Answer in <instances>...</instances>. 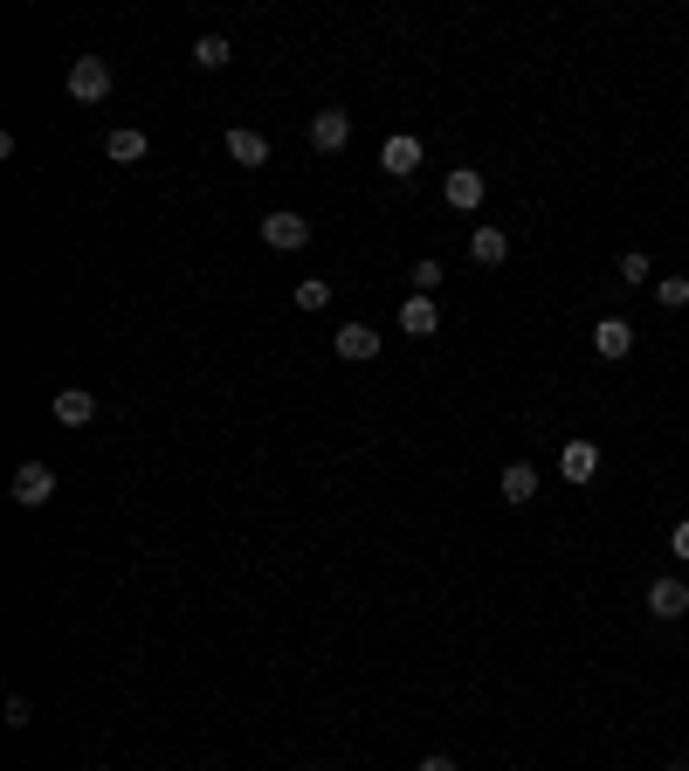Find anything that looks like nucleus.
Instances as JSON below:
<instances>
[{
  "instance_id": "9",
  "label": "nucleus",
  "mask_w": 689,
  "mask_h": 771,
  "mask_svg": "<svg viewBox=\"0 0 689 771\" xmlns=\"http://www.w3.org/2000/svg\"><path fill=\"white\" fill-rule=\"evenodd\" d=\"M56 421L63 427H90L97 421V393H90V386H63V393H56Z\"/></svg>"
},
{
  "instance_id": "18",
  "label": "nucleus",
  "mask_w": 689,
  "mask_h": 771,
  "mask_svg": "<svg viewBox=\"0 0 689 771\" xmlns=\"http://www.w3.org/2000/svg\"><path fill=\"white\" fill-rule=\"evenodd\" d=\"M621 282H634V290H648V282H655V262H648L642 248H627V255H621Z\"/></svg>"
},
{
  "instance_id": "10",
  "label": "nucleus",
  "mask_w": 689,
  "mask_h": 771,
  "mask_svg": "<svg viewBox=\"0 0 689 771\" xmlns=\"http://www.w3.org/2000/svg\"><path fill=\"white\" fill-rule=\"evenodd\" d=\"M400 331H407V338H435V331H442L435 297H407V303H400Z\"/></svg>"
},
{
  "instance_id": "1",
  "label": "nucleus",
  "mask_w": 689,
  "mask_h": 771,
  "mask_svg": "<svg viewBox=\"0 0 689 771\" xmlns=\"http://www.w3.org/2000/svg\"><path fill=\"white\" fill-rule=\"evenodd\" d=\"M69 97L76 104H104L111 97V63L104 56H76L69 63Z\"/></svg>"
},
{
  "instance_id": "15",
  "label": "nucleus",
  "mask_w": 689,
  "mask_h": 771,
  "mask_svg": "<svg viewBox=\"0 0 689 771\" xmlns=\"http://www.w3.org/2000/svg\"><path fill=\"white\" fill-rule=\"evenodd\" d=\"M538 496V469H531V461H510L503 469V503H531Z\"/></svg>"
},
{
  "instance_id": "5",
  "label": "nucleus",
  "mask_w": 689,
  "mask_h": 771,
  "mask_svg": "<svg viewBox=\"0 0 689 771\" xmlns=\"http://www.w3.org/2000/svg\"><path fill=\"white\" fill-rule=\"evenodd\" d=\"M442 200H448V208H463V214H476V208H482V172H476V166H455V172L442 179Z\"/></svg>"
},
{
  "instance_id": "3",
  "label": "nucleus",
  "mask_w": 689,
  "mask_h": 771,
  "mask_svg": "<svg viewBox=\"0 0 689 771\" xmlns=\"http://www.w3.org/2000/svg\"><path fill=\"white\" fill-rule=\"evenodd\" d=\"M48 496H56V469H42V461H21V469H14V503H21V510H42Z\"/></svg>"
},
{
  "instance_id": "4",
  "label": "nucleus",
  "mask_w": 689,
  "mask_h": 771,
  "mask_svg": "<svg viewBox=\"0 0 689 771\" xmlns=\"http://www.w3.org/2000/svg\"><path fill=\"white\" fill-rule=\"evenodd\" d=\"M421 159H427V152H421V138H414V132H393L387 145H379V166H387L393 179H414V172H421Z\"/></svg>"
},
{
  "instance_id": "7",
  "label": "nucleus",
  "mask_w": 689,
  "mask_h": 771,
  "mask_svg": "<svg viewBox=\"0 0 689 771\" xmlns=\"http://www.w3.org/2000/svg\"><path fill=\"white\" fill-rule=\"evenodd\" d=\"M558 476L586 490V482L600 476V448H593V442H566V448H558Z\"/></svg>"
},
{
  "instance_id": "23",
  "label": "nucleus",
  "mask_w": 689,
  "mask_h": 771,
  "mask_svg": "<svg viewBox=\"0 0 689 771\" xmlns=\"http://www.w3.org/2000/svg\"><path fill=\"white\" fill-rule=\"evenodd\" d=\"M421 771H455V758H442V751H435V758H421Z\"/></svg>"
},
{
  "instance_id": "16",
  "label": "nucleus",
  "mask_w": 689,
  "mask_h": 771,
  "mask_svg": "<svg viewBox=\"0 0 689 771\" xmlns=\"http://www.w3.org/2000/svg\"><path fill=\"white\" fill-rule=\"evenodd\" d=\"M104 152H111V166H138V159H145V132H132V124H124V132L104 138Z\"/></svg>"
},
{
  "instance_id": "11",
  "label": "nucleus",
  "mask_w": 689,
  "mask_h": 771,
  "mask_svg": "<svg viewBox=\"0 0 689 771\" xmlns=\"http://www.w3.org/2000/svg\"><path fill=\"white\" fill-rule=\"evenodd\" d=\"M338 358H352V366H366V358H379V331L373 324H338Z\"/></svg>"
},
{
  "instance_id": "13",
  "label": "nucleus",
  "mask_w": 689,
  "mask_h": 771,
  "mask_svg": "<svg viewBox=\"0 0 689 771\" xmlns=\"http://www.w3.org/2000/svg\"><path fill=\"white\" fill-rule=\"evenodd\" d=\"M345 138H352V118L345 111H318L311 118V145L318 152H345Z\"/></svg>"
},
{
  "instance_id": "24",
  "label": "nucleus",
  "mask_w": 689,
  "mask_h": 771,
  "mask_svg": "<svg viewBox=\"0 0 689 771\" xmlns=\"http://www.w3.org/2000/svg\"><path fill=\"white\" fill-rule=\"evenodd\" d=\"M669 771H689V764H669Z\"/></svg>"
},
{
  "instance_id": "17",
  "label": "nucleus",
  "mask_w": 689,
  "mask_h": 771,
  "mask_svg": "<svg viewBox=\"0 0 689 771\" xmlns=\"http://www.w3.org/2000/svg\"><path fill=\"white\" fill-rule=\"evenodd\" d=\"M227 56H235V48H227V35H200V42H193V63H200V69H221Z\"/></svg>"
},
{
  "instance_id": "22",
  "label": "nucleus",
  "mask_w": 689,
  "mask_h": 771,
  "mask_svg": "<svg viewBox=\"0 0 689 771\" xmlns=\"http://www.w3.org/2000/svg\"><path fill=\"white\" fill-rule=\"evenodd\" d=\"M669 551H676V558H682V565H689V517H682V524H676V530H669Z\"/></svg>"
},
{
  "instance_id": "20",
  "label": "nucleus",
  "mask_w": 689,
  "mask_h": 771,
  "mask_svg": "<svg viewBox=\"0 0 689 771\" xmlns=\"http://www.w3.org/2000/svg\"><path fill=\"white\" fill-rule=\"evenodd\" d=\"M407 276H414V297H435V282H442L448 269L435 262V255H421V262H414V269H407Z\"/></svg>"
},
{
  "instance_id": "6",
  "label": "nucleus",
  "mask_w": 689,
  "mask_h": 771,
  "mask_svg": "<svg viewBox=\"0 0 689 771\" xmlns=\"http://www.w3.org/2000/svg\"><path fill=\"white\" fill-rule=\"evenodd\" d=\"M469 262H476V269H503V262H510V235L482 221L476 235H469Z\"/></svg>"
},
{
  "instance_id": "19",
  "label": "nucleus",
  "mask_w": 689,
  "mask_h": 771,
  "mask_svg": "<svg viewBox=\"0 0 689 771\" xmlns=\"http://www.w3.org/2000/svg\"><path fill=\"white\" fill-rule=\"evenodd\" d=\"M324 303H331V282L324 276H303L297 282V311H324Z\"/></svg>"
},
{
  "instance_id": "21",
  "label": "nucleus",
  "mask_w": 689,
  "mask_h": 771,
  "mask_svg": "<svg viewBox=\"0 0 689 771\" xmlns=\"http://www.w3.org/2000/svg\"><path fill=\"white\" fill-rule=\"evenodd\" d=\"M655 297L669 303V311H682V303H689V276H655Z\"/></svg>"
},
{
  "instance_id": "2",
  "label": "nucleus",
  "mask_w": 689,
  "mask_h": 771,
  "mask_svg": "<svg viewBox=\"0 0 689 771\" xmlns=\"http://www.w3.org/2000/svg\"><path fill=\"white\" fill-rule=\"evenodd\" d=\"M303 242H311V221H303V214H263V248L297 255Z\"/></svg>"
},
{
  "instance_id": "12",
  "label": "nucleus",
  "mask_w": 689,
  "mask_h": 771,
  "mask_svg": "<svg viewBox=\"0 0 689 771\" xmlns=\"http://www.w3.org/2000/svg\"><path fill=\"white\" fill-rule=\"evenodd\" d=\"M593 351H600V358H627V351H634V324H627V317H600V324H593Z\"/></svg>"
},
{
  "instance_id": "8",
  "label": "nucleus",
  "mask_w": 689,
  "mask_h": 771,
  "mask_svg": "<svg viewBox=\"0 0 689 771\" xmlns=\"http://www.w3.org/2000/svg\"><path fill=\"white\" fill-rule=\"evenodd\" d=\"M648 613H655V621H682V613H689V585L682 579H648Z\"/></svg>"
},
{
  "instance_id": "14",
  "label": "nucleus",
  "mask_w": 689,
  "mask_h": 771,
  "mask_svg": "<svg viewBox=\"0 0 689 771\" xmlns=\"http://www.w3.org/2000/svg\"><path fill=\"white\" fill-rule=\"evenodd\" d=\"M227 159L235 166H269V138L248 132V124H235V132H227Z\"/></svg>"
}]
</instances>
